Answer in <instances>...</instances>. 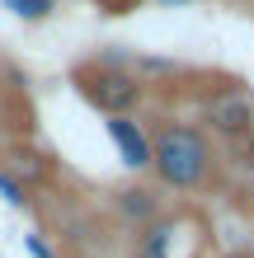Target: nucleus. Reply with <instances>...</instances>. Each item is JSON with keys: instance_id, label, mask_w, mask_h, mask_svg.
<instances>
[{"instance_id": "f257e3e1", "label": "nucleus", "mask_w": 254, "mask_h": 258, "mask_svg": "<svg viewBox=\"0 0 254 258\" xmlns=\"http://www.w3.org/2000/svg\"><path fill=\"white\" fill-rule=\"evenodd\" d=\"M217 146L198 122L156 117L151 122V174L170 192H198L217 178Z\"/></svg>"}, {"instance_id": "f03ea898", "label": "nucleus", "mask_w": 254, "mask_h": 258, "mask_svg": "<svg viewBox=\"0 0 254 258\" xmlns=\"http://www.w3.org/2000/svg\"><path fill=\"white\" fill-rule=\"evenodd\" d=\"M71 85H76V94L104 117H137L141 103H146V85L132 71H104L94 61H85V66L71 71Z\"/></svg>"}, {"instance_id": "7ed1b4c3", "label": "nucleus", "mask_w": 254, "mask_h": 258, "mask_svg": "<svg viewBox=\"0 0 254 258\" xmlns=\"http://www.w3.org/2000/svg\"><path fill=\"white\" fill-rule=\"evenodd\" d=\"M198 127L221 141H245L254 132V94L235 80L198 94Z\"/></svg>"}, {"instance_id": "20e7f679", "label": "nucleus", "mask_w": 254, "mask_h": 258, "mask_svg": "<svg viewBox=\"0 0 254 258\" xmlns=\"http://www.w3.org/2000/svg\"><path fill=\"white\" fill-rule=\"evenodd\" d=\"M127 258H198V230L188 216H160L156 225L132 235Z\"/></svg>"}, {"instance_id": "39448f33", "label": "nucleus", "mask_w": 254, "mask_h": 258, "mask_svg": "<svg viewBox=\"0 0 254 258\" xmlns=\"http://www.w3.org/2000/svg\"><path fill=\"white\" fill-rule=\"evenodd\" d=\"M104 132H109V141L118 146V160H123L132 174L151 169V127L146 122H137V117H109Z\"/></svg>"}, {"instance_id": "423d86ee", "label": "nucleus", "mask_w": 254, "mask_h": 258, "mask_svg": "<svg viewBox=\"0 0 254 258\" xmlns=\"http://www.w3.org/2000/svg\"><path fill=\"white\" fill-rule=\"evenodd\" d=\"M113 211H118V221H123V225H132V230H146V225H156L160 216H165V202H160L156 188L127 183V188L113 192Z\"/></svg>"}, {"instance_id": "0eeeda50", "label": "nucleus", "mask_w": 254, "mask_h": 258, "mask_svg": "<svg viewBox=\"0 0 254 258\" xmlns=\"http://www.w3.org/2000/svg\"><path fill=\"white\" fill-rule=\"evenodd\" d=\"M132 75L146 85V94L151 89H174V80H193V71L184 61H174V56H160V52H137V66Z\"/></svg>"}, {"instance_id": "6e6552de", "label": "nucleus", "mask_w": 254, "mask_h": 258, "mask_svg": "<svg viewBox=\"0 0 254 258\" xmlns=\"http://www.w3.org/2000/svg\"><path fill=\"white\" fill-rule=\"evenodd\" d=\"M5 169H10L14 178H19V183H24L28 192H33L38 183H47V178H52V164H47V155H38V150H28V146H19V150H14Z\"/></svg>"}, {"instance_id": "1a4fd4ad", "label": "nucleus", "mask_w": 254, "mask_h": 258, "mask_svg": "<svg viewBox=\"0 0 254 258\" xmlns=\"http://www.w3.org/2000/svg\"><path fill=\"white\" fill-rule=\"evenodd\" d=\"M5 10L14 14V19H24V24H42L57 10V0H5Z\"/></svg>"}, {"instance_id": "9d476101", "label": "nucleus", "mask_w": 254, "mask_h": 258, "mask_svg": "<svg viewBox=\"0 0 254 258\" xmlns=\"http://www.w3.org/2000/svg\"><path fill=\"white\" fill-rule=\"evenodd\" d=\"M89 61L104 66V71H132L137 66V47H99Z\"/></svg>"}, {"instance_id": "9b49d317", "label": "nucleus", "mask_w": 254, "mask_h": 258, "mask_svg": "<svg viewBox=\"0 0 254 258\" xmlns=\"http://www.w3.org/2000/svg\"><path fill=\"white\" fill-rule=\"evenodd\" d=\"M0 197H5V207H14V211H24V207H28V188L5 169V164H0Z\"/></svg>"}, {"instance_id": "f8f14e48", "label": "nucleus", "mask_w": 254, "mask_h": 258, "mask_svg": "<svg viewBox=\"0 0 254 258\" xmlns=\"http://www.w3.org/2000/svg\"><path fill=\"white\" fill-rule=\"evenodd\" d=\"M24 249L33 253V258H62V253L47 244V239H42V230H28V235H24Z\"/></svg>"}, {"instance_id": "ddd939ff", "label": "nucleus", "mask_w": 254, "mask_h": 258, "mask_svg": "<svg viewBox=\"0 0 254 258\" xmlns=\"http://www.w3.org/2000/svg\"><path fill=\"white\" fill-rule=\"evenodd\" d=\"M151 5H165V10H184V5H193V0H151Z\"/></svg>"}]
</instances>
